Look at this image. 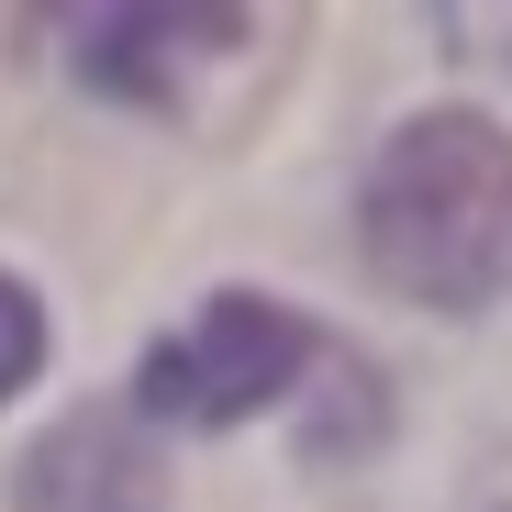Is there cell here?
<instances>
[{"label":"cell","mask_w":512,"mask_h":512,"mask_svg":"<svg viewBox=\"0 0 512 512\" xmlns=\"http://www.w3.org/2000/svg\"><path fill=\"white\" fill-rule=\"evenodd\" d=\"M357 245L423 312L512 301V123L412 112L357 179Z\"/></svg>","instance_id":"cell-1"},{"label":"cell","mask_w":512,"mask_h":512,"mask_svg":"<svg viewBox=\"0 0 512 512\" xmlns=\"http://www.w3.org/2000/svg\"><path fill=\"white\" fill-rule=\"evenodd\" d=\"M45 34L90 101L179 112V90L256 34V12H234V0H101V12H45Z\"/></svg>","instance_id":"cell-3"},{"label":"cell","mask_w":512,"mask_h":512,"mask_svg":"<svg viewBox=\"0 0 512 512\" xmlns=\"http://www.w3.org/2000/svg\"><path fill=\"white\" fill-rule=\"evenodd\" d=\"M45 368V301L0 268V401H23V379Z\"/></svg>","instance_id":"cell-5"},{"label":"cell","mask_w":512,"mask_h":512,"mask_svg":"<svg viewBox=\"0 0 512 512\" xmlns=\"http://www.w3.org/2000/svg\"><path fill=\"white\" fill-rule=\"evenodd\" d=\"M323 357V334L301 312H279L268 290H212L179 334H156V346L134 357V412L145 423H190V435H223V423H256L301 401Z\"/></svg>","instance_id":"cell-2"},{"label":"cell","mask_w":512,"mask_h":512,"mask_svg":"<svg viewBox=\"0 0 512 512\" xmlns=\"http://www.w3.org/2000/svg\"><path fill=\"white\" fill-rule=\"evenodd\" d=\"M12 512H167V479L134 423L112 412H56L12 457Z\"/></svg>","instance_id":"cell-4"}]
</instances>
